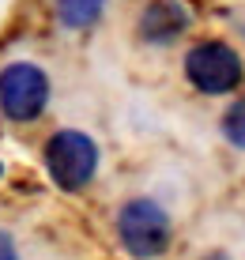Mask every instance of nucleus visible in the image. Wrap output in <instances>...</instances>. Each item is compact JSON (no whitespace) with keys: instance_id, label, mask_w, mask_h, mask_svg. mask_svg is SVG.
<instances>
[{"instance_id":"1","label":"nucleus","mask_w":245,"mask_h":260,"mask_svg":"<svg viewBox=\"0 0 245 260\" xmlns=\"http://www.w3.org/2000/svg\"><path fill=\"white\" fill-rule=\"evenodd\" d=\"M45 166H49L53 181L60 189H83V185L95 177L98 166V147L90 143V136L76 128L57 132L49 143H45Z\"/></svg>"},{"instance_id":"3","label":"nucleus","mask_w":245,"mask_h":260,"mask_svg":"<svg viewBox=\"0 0 245 260\" xmlns=\"http://www.w3.org/2000/svg\"><path fill=\"white\" fill-rule=\"evenodd\" d=\"M49 79L34 64H8L0 72V110L12 121H34L45 110Z\"/></svg>"},{"instance_id":"8","label":"nucleus","mask_w":245,"mask_h":260,"mask_svg":"<svg viewBox=\"0 0 245 260\" xmlns=\"http://www.w3.org/2000/svg\"><path fill=\"white\" fill-rule=\"evenodd\" d=\"M0 260H19V256H15V245H12V238H8L4 230H0Z\"/></svg>"},{"instance_id":"7","label":"nucleus","mask_w":245,"mask_h":260,"mask_svg":"<svg viewBox=\"0 0 245 260\" xmlns=\"http://www.w3.org/2000/svg\"><path fill=\"white\" fill-rule=\"evenodd\" d=\"M223 132H226V140H230L234 147H245V98L230 106V113L223 117Z\"/></svg>"},{"instance_id":"6","label":"nucleus","mask_w":245,"mask_h":260,"mask_svg":"<svg viewBox=\"0 0 245 260\" xmlns=\"http://www.w3.org/2000/svg\"><path fill=\"white\" fill-rule=\"evenodd\" d=\"M102 4L106 0H57V15H60L65 26L79 30V26H90L102 15Z\"/></svg>"},{"instance_id":"5","label":"nucleus","mask_w":245,"mask_h":260,"mask_svg":"<svg viewBox=\"0 0 245 260\" xmlns=\"http://www.w3.org/2000/svg\"><path fill=\"white\" fill-rule=\"evenodd\" d=\"M140 26H143V38L170 42V38H177V34L189 26V15H185V8H181L177 0H159V4H151L147 12H143Z\"/></svg>"},{"instance_id":"4","label":"nucleus","mask_w":245,"mask_h":260,"mask_svg":"<svg viewBox=\"0 0 245 260\" xmlns=\"http://www.w3.org/2000/svg\"><path fill=\"white\" fill-rule=\"evenodd\" d=\"M185 72L204 94H226L241 83V60L223 42H204L185 57Z\"/></svg>"},{"instance_id":"2","label":"nucleus","mask_w":245,"mask_h":260,"mask_svg":"<svg viewBox=\"0 0 245 260\" xmlns=\"http://www.w3.org/2000/svg\"><path fill=\"white\" fill-rule=\"evenodd\" d=\"M121 241H125V249H129L132 256H159V253H166V245H170V219H166V211L159 208V204H151V200H132L129 208L121 211Z\"/></svg>"}]
</instances>
